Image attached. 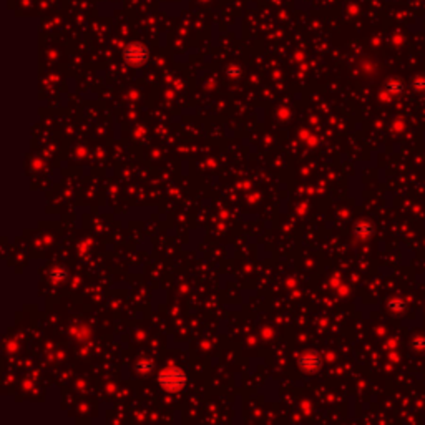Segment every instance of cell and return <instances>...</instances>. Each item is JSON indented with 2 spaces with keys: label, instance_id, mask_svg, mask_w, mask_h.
<instances>
[{
  "label": "cell",
  "instance_id": "2",
  "mask_svg": "<svg viewBox=\"0 0 425 425\" xmlns=\"http://www.w3.org/2000/svg\"><path fill=\"white\" fill-rule=\"evenodd\" d=\"M299 367L306 372H314L321 367V357L316 352L309 351L299 357Z\"/></svg>",
  "mask_w": 425,
  "mask_h": 425
},
{
  "label": "cell",
  "instance_id": "4",
  "mask_svg": "<svg viewBox=\"0 0 425 425\" xmlns=\"http://www.w3.org/2000/svg\"><path fill=\"white\" fill-rule=\"evenodd\" d=\"M136 371L139 374H150L151 371H153V362L151 360H139V362L136 364Z\"/></svg>",
  "mask_w": 425,
  "mask_h": 425
},
{
  "label": "cell",
  "instance_id": "3",
  "mask_svg": "<svg viewBox=\"0 0 425 425\" xmlns=\"http://www.w3.org/2000/svg\"><path fill=\"white\" fill-rule=\"evenodd\" d=\"M145 56H147V55H145L143 50H139V52H138V50H133L131 48V50L126 52V60L131 62V63H141L145 60Z\"/></svg>",
  "mask_w": 425,
  "mask_h": 425
},
{
  "label": "cell",
  "instance_id": "5",
  "mask_svg": "<svg viewBox=\"0 0 425 425\" xmlns=\"http://www.w3.org/2000/svg\"><path fill=\"white\" fill-rule=\"evenodd\" d=\"M63 276V271L62 269H55V271H52V277L53 279H60Z\"/></svg>",
  "mask_w": 425,
  "mask_h": 425
},
{
  "label": "cell",
  "instance_id": "1",
  "mask_svg": "<svg viewBox=\"0 0 425 425\" xmlns=\"http://www.w3.org/2000/svg\"><path fill=\"white\" fill-rule=\"evenodd\" d=\"M158 384L166 392H180L188 384V377L178 367H166L158 376Z\"/></svg>",
  "mask_w": 425,
  "mask_h": 425
}]
</instances>
